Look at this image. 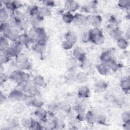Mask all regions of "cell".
Instances as JSON below:
<instances>
[{
    "mask_svg": "<svg viewBox=\"0 0 130 130\" xmlns=\"http://www.w3.org/2000/svg\"><path fill=\"white\" fill-rule=\"evenodd\" d=\"M28 35L30 42L35 43L37 42H40L46 43L47 36L44 29L42 27L32 26L29 30Z\"/></svg>",
    "mask_w": 130,
    "mask_h": 130,
    "instance_id": "1",
    "label": "cell"
},
{
    "mask_svg": "<svg viewBox=\"0 0 130 130\" xmlns=\"http://www.w3.org/2000/svg\"><path fill=\"white\" fill-rule=\"evenodd\" d=\"M16 66L21 70H29L31 68V64L28 57L23 53H20L15 57Z\"/></svg>",
    "mask_w": 130,
    "mask_h": 130,
    "instance_id": "2",
    "label": "cell"
},
{
    "mask_svg": "<svg viewBox=\"0 0 130 130\" xmlns=\"http://www.w3.org/2000/svg\"><path fill=\"white\" fill-rule=\"evenodd\" d=\"M90 35V41L96 45H102L104 41L105 38L103 32L98 28H93L89 30Z\"/></svg>",
    "mask_w": 130,
    "mask_h": 130,
    "instance_id": "3",
    "label": "cell"
},
{
    "mask_svg": "<svg viewBox=\"0 0 130 130\" xmlns=\"http://www.w3.org/2000/svg\"><path fill=\"white\" fill-rule=\"evenodd\" d=\"M10 79L17 84L22 81H30V76L27 73L21 70L14 71L10 75Z\"/></svg>",
    "mask_w": 130,
    "mask_h": 130,
    "instance_id": "4",
    "label": "cell"
},
{
    "mask_svg": "<svg viewBox=\"0 0 130 130\" xmlns=\"http://www.w3.org/2000/svg\"><path fill=\"white\" fill-rule=\"evenodd\" d=\"M9 99L14 101H25L28 97L23 91L18 89L13 90L9 94Z\"/></svg>",
    "mask_w": 130,
    "mask_h": 130,
    "instance_id": "5",
    "label": "cell"
},
{
    "mask_svg": "<svg viewBox=\"0 0 130 130\" xmlns=\"http://www.w3.org/2000/svg\"><path fill=\"white\" fill-rule=\"evenodd\" d=\"M73 55L76 60L81 62H83L86 59V52L82 48L79 46L74 48L73 51Z\"/></svg>",
    "mask_w": 130,
    "mask_h": 130,
    "instance_id": "6",
    "label": "cell"
},
{
    "mask_svg": "<svg viewBox=\"0 0 130 130\" xmlns=\"http://www.w3.org/2000/svg\"><path fill=\"white\" fill-rule=\"evenodd\" d=\"M87 22L93 28H98L102 22V18L100 15L93 14L88 16Z\"/></svg>",
    "mask_w": 130,
    "mask_h": 130,
    "instance_id": "7",
    "label": "cell"
},
{
    "mask_svg": "<svg viewBox=\"0 0 130 130\" xmlns=\"http://www.w3.org/2000/svg\"><path fill=\"white\" fill-rule=\"evenodd\" d=\"M64 7L68 12L72 13L79 10L80 5L75 1H67L64 3Z\"/></svg>",
    "mask_w": 130,
    "mask_h": 130,
    "instance_id": "8",
    "label": "cell"
},
{
    "mask_svg": "<svg viewBox=\"0 0 130 130\" xmlns=\"http://www.w3.org/2000/svg\"><path fill=\"white\" fill-rule=\"evenodd\" d=\"M19 36L20 34H19L17 29L15 28H11L5 37L12 42H15L18 41Z\"/></svg>",
    "mask_w": 130,
    "mask_h": 130,
    "instance_id": "9",
    "label": "cell"
},
{
    "mask_svg": "<svg viewBox=\"0 0 130 130\" xmlns=\"http://www.w3.org/2000/svg\"><path fill=\"white\" fill-rule=\"evenodd\" d=\"M88 16H86L82 14L77 13L74 15V19L73 22H75V24L79 25H83L87 22Z\"/></svg>",
    "mask_w": 130,
    "mask_h": 130,
    "instance_id": "10",
    "label": "cell"
},
{
    "mask_svg": "<svg viewBox=\"0 0 130 130\" xmlns=\"http://www.w3.org/2000/svg\"><path fill=\"white\" fill-rule=\"evenodd\" d=\"M90 90L86 86H82L80 87L77 91L78 97L82 99L88 98L90 95Z\"/></svg>",
    "mask_w": 130,
    "mask_h": 130,
    "instance_id": "11",
    "label": "cell"
},
{
    "mask_svg": "<svg viewBox=\"0 0 130 130\" xmlns=\"http://www.w3.org/2000/svg\"><path fill=\"white\" fill-rule=\"evenodd\" d=\"M82 9L83 11L85 12L86 13H90L92 15L95 14L97 11L96 4H95L94 2H92L89 4L83 6Z\"/></svg>",
    "mask_w": 130,
    "mask_h": 130,
    "instance_id": "12",
    "label": "cell"
},
{
    "mask_svg": "<svg viewBox=\"0 0 130 130\" xmlns=\"http://www.w3.org/2000/svg\"><path fill=\"white\" fill-rule=\"evenodd\" d=\"M26 14L30 18L38 16L39 14V7L36 5H31L27 7L26 9Z\"/></svg>",
    "mask_w": 130,
    "mask_h": 130,
    "instance_id": "13",
    "label": "cell"
},
{
    "mask_svg": "<svg viewBox=\"0 0 130 130\" xmlns=\"http://www.w3.org/2000/svg\"><path fill=\"white\" fill-rule=\"evenodd\" d=\"M45 43L37 42L34 43V45L32 47V49L37 53L41 54L44 53V52L45 51Z\"/></svg>",
    "mask_w": 130,
    "mask_h": 130,
    "instance_id": "14",
    "label": "cell"
},
{
    "mask_svg": "<svg viewBox=\"0 0 130 130\" xmlns=\"http://www.w3.org/2000/svg\"><path fill=\"white\" fill-rule=\"evenodd\" d=\"M34 114L36 117L39 119H46L47 112L42 107L37 108L35 110Z\"/></svg>",
    "mask_w": 130,
    "mask_h": 130,
    "instance_id": "15",
    "label": "cell"
},
{
    "mask_svg": "<svg viewBox=\"0 0 130 130\" xmlns=\"http://www.w3.org/2000/svg\"><path fill=\"white\" fill-rule=\"evenodd\" d=\"M32 84L37 87H43L45 85V81L44 77L40 75H37L32 80Z\"/></svg>",
    "mask_w": 130,
    "mask_h": 130,
    "instance_id": "16",
    "label": "cell"
},
{
    "mask_svg": "<svg viewBox=\"0 0 130 130\" xmlns=\"http://www.w3.org/2000/svg\"><path fill=\"white\" fill-rule=\"evenodd\" d=\"M17 42L23 46H27L30 42L28 34L23 33L20 35Z\"/></svg>",
    "mask_w": 130,
    "mask_h": 130,
    "instance_id": "17",
    "label": "cell"
},
{
    "mask_svg": "<svg viewBox=\"0 0 130 130\" xmlns=\"http://www.w3.org/2000/svg\"><path fill=\"white\" fill-rule=\"evenodd\" d=\"M120 86L122 90L125 92H128L130 89V80L128 78L122 79L120 83Z\"/></svg>",
    "mask_w": 130,
    "mask_h": 130,
    "instance_id": "18",
    "label": "cell"
},
{
    "mask_svg": "<svg viewBox=\"0 0 130 130\" xmlns=\"http://www.w3.org/2000/svg\"><path fill=\"white\" fill-rule=\"evenodd\" d=\"M85 120L89 124H93L96 122V116L92 112L89 111L85 114Z\"/></svg>",
    "mask_w": 130,
    "mask_h": 130,
    "instance_id": "19",
    "label": "cell"
},
{
    "mask_svg": "<svg viewBox=\"0 0 130 130\" xmlns=\"http://www.w3.org/2000/svg\"><path fill=\"white\" fill-rule=\"evenodd\" d=\"M9 20V13L6 9L3 7H1L0 10V21L1 23H5Z\"/></svg>",
    "mask_w": 130,
    "mask_h": 130,
    "instance_id": "20",
    "label": "cell"
},
{
    "mask_svg": "<svg viewBox=\"0 0 130 130\" xmlns=\"http://www.w3.org/2000/svg\"><path fill=\"white\" fill-rule=\"evenodd\" d=\"M52 126L55 129H62L65 126V123L62 119L55 118L52 120Z\"/></svg>",
    "mask_w": 130,
    "mask_h": 130,
    "instance_id": "21",
    "label": "cell"
},
{
    "mask_svg": "<svg viewBox=\"0 0 130 130\" xmlns=\"http://www.w3.org/2000/svg\"><path fill=\"white\" fill-rule=\"evenodd\" d=\"M29 105H31V106L36 107V108H40L42 107L44 105V102L42 100L37 99L36 98H34L30 96V99L28 101Z\"/></svg>",
    "mask_w": 130,
    "mask_h": 130,
    "instance_id": "22",
    "label": "cell"
},
{
    "mask_svg": "<svg viewBox=\"0 0 130 130\" xmlns=\"http://www.w3.org/2000/svg\"><path fill=\"white\" fill-rule=\"evenodd\" d=\"M96 68L99 73L102 75H106L108 73L109 69L106 64L102 62L97 64Z\"/></svg>",
    "mask_w": 130,
    "mask_h": 130,
    "instance_id": "23",
    "label": "cell"
},
{
    "mask_svg": "<svg viewBox=\"0 0 130 130\" xmlns=\"http://www.w3.org/2000/svg\"><path fill=\"white\" fill-rule=\"evenodd\" d=\"M112 58L110 52L108 51L102 52L100 55V59L102 63L106 64Z\"/></svg>",
    "mask_w": 130,
    "mask_h": 130,
    "instance_id": "24",
    "label": "cell"
},
{
    "mask_svg": "<svg viewBox=\"0 0 130 130\" xmlns=\"http://www.w3.org/2000/svg\"><path fill=\"white\" fill-rule=\"evenodd\" d=\"M110 34L113 38L117 40L122 37V32L119 28L115 27L111 30L110 31Z\"/></svg>",
    "mask_w": 130,
    "mask_h": 130,
    "instance_id": "25",
    "label": "cell"
},
{
    "mask_svg": "<svg viewBox=\"0 0 130 130\" xmlns=\"http://www.w3.org/2000/svg\"><path fill=\"white\" fill-rule=\"evenodd\" d=\"M11 18H12L16 20L21 21L25 20V15L22 12L16 10L11 15Z\"/></svg>",
    "mask_w": 130,
    "mask_h": 130,
    "instance_id": "26",
    "label": "cell"
},
{
    "mask_svg": "<svg viewBox=\"0 0 130 130\" xmlns=\"http://www.w3.org/2000/svg\"><path fill=\"white\" fill-rule=\"evenodd\" d=\"M116 44L117 46L121 49H125L128 46V41L122 37L117 40Z\"/></svg>",
    "mask_w": 130,
    "mask_h": 130,
    "instance_id": "27",
    "label": "cell"
},
{
    "mask_svg": "<svg viewBox=\"0 0 130 130\" xmlns=\"http://www.w3.org/2000/svg\"><path fill=\"white\" fill-rule=\"evenodd\" d=\"M108 87L107 84L104 81L97 82L95 84V90L96 92H100L105 91Z\"/></svg>",
    "mask_w": 130,
    "mask_h": 130,
    "instance_id": "28",
    "label": "cell"
},
{
    "mask_svg": "<svg viewBox=\"0 0 130 130\" xmlns=\"http://www.w3.org/2000/svg\"><path fill=\"white\" fill-rule=\"evenodd\" d=\"M62 18L63 21L65 23L69 24L73 22L74 19V15L72 14V13L67 11L63 14Z\"/></svg>",
    "mask_w": 130,
    "mask_h": 130,
    "instance_id": "29",
    "label": "cell"
},
{
    "mask_svg": "<svg viewBox=\"0 0 130 130\" xmlns=\"http://www.w3.org/2000/svg\"><path fill=\"white\" fill-rule=\"evenodd\" d=\"M43 19L44 17L39 15L30 18V23L33 25V26H39V25L43 21Z\"/></svg>",
    "mask_w": 130,
    "mask_h": 130,
    "instance_id": "30",
    "label": "cell"
},
{
    "mask_svg": "<svg viewBox=\"0 0 130 130\" xmlns=\"http://www.w3.org/2000/svg\"><path fill=\"white\" fill-rule=\"evenodd\" d=\"M27 92L29 93V96L34 98H36L37 96L40 95L41 94V92L38 88V87L34 85L29 89Z\"/></svg>",
    "mask_w": 130,
    "mask_h": 130,
    "instance_id": "31",
    "label": "cell"
},
{
    "mask_svg": "<svg viewBox=\"0 0 130 130\" xmlns=\"http://www.w3.org/2000/svg\"><path fill=\"white\" fill-rule=\"evenodd\" d=\"M0 52H1V55H0L1 63L2 64L7 63L10 61L11 57L6 53L5 50H0Z\"/></svg>",
    "mask_w": 130,
    "mask_h": 130,
    "instance_id": "32",
    "label": "cell"
},
{
    "mask_svg": "<svg viewBox=\"0 0 130 130\" xmlns=\"http://www.w3.org/2000/svg\"><path fill=\"white\" fill-rule=\"evenodd\" d=\"M34 121L31 118L25 117L21 120V124L23 127L30 129Z\"/></svg>",
    "mask_w": 130,
    "mask_h": 130,
    "instance_id": "33",
    "label": "cell"
},
{
    "mask_svg": "<svg viewBox=\"0 0 130 130\" xmlns=\"http://www.w3.org/2000/svg\"><path fill=\"white\" fill-rule=\"evenodd\" d=\"M65 40L69 41L75 44L77 41V37L75 32L73 31H69L65 35Z\"/></svg>",
    "mask_w": 130,
    "mask_h": 130,
    "instance_id": "34",
    "label": "cell"
},
{
    "mask_svg": "<svg viewBox=\"0 0 130 130\" xmlns=\"http://www.w3.org/2000/svg\"><path fill=\"white\" fill-rule=\"evenodd\" d=\"M39 14L41 16L44 17L49 16L51 15V11L49 8L45 6L39 8Z\"/></svg>",
    "mask_w": 130,
    "mask_h": 130,
    "instance_id": "35",
    "label": "cell"
},
{
    "mask_svg": "<svg viewBox=\"0 0 130 130\" xmlns=\"http://www.w3.org/2000/svg\"><path fill=\"white\" fill-rule=\"evenodd\" d=\"M8 39L4 36H2L0 39V50H4L8 48L10 44L8 41Z\"/></svg>",
    "mask_w": 130,
    "mask_h": 130,
    "instance_id": "36",
    "label": "cell"
},
{
    "mask_svg": "<svg viewBox=\"0 0 130 130\" xmlns=\"http://www.w3.org/2000/svg\"><path fill=\"white\" fill-rule=\"evenodd\" d=\"M87 75L83 72H80L78 74H76L75 79L80 83H83L85 82L87 80Z\"/></svg>",
    "mask_w": 130,
    "mask_h": 130,
    "instance_id": "37",
    "label": "cell"
},
{
    "mask_svg": "<svg viewBox=\"0 0 130 130\" xmlns=\"http://www.w3.org/2000/svg\"><path fill=\"white\" fill-rule=\"evenodd\" d=\"M118 6L121 9L129 10L130 8V1H119L118 2Z\"/></svg>",
    "mask_w": 130,
    "mask_h": 130,
    "instance_id": "38",
    "label": "cell"
},
{
    "mask_svg": "<svg viewBox=\"0 0 130 130\" xmlns=\"http://www.w3.org/2000/svg\"><path fill=\"white\" fill-rule=\"evenodd\" d=\"M14 111L17 113H21L23 112L25 110V106L21 103H18L14 105Z\"/></svg>",
    "mask_w": 130,
    "mask_h": 130,
    "instance_id": "39",
    "label": "cell"
},
{
    "mask_svg": "<svg viewBox=\"0 0 130 130\" xmlns=\"http://www.w3.org/2000/svg\"><path fill=\"white\" fill-rule=\"evenodd\" d=\"M121 118L124 123L130 122V113L129 111H124L121 115Z\"/></svg>",
    "mask_w": 130,
    "mask_h": 130,
    "instance_id": "40",
    "label": "cell"
},
{
    "mask_svg": "<svg viewBox=\"0 0 130 130\" xmlns=\"http://www.w3.org/2000/svg\"><path fill=\"white\" fill-rule=\"evenodd\" d=\"M74 45V44L72 42L69 41H68L67 40H65L62 42L61 46L65 50H69L73 48Z\"/></svg>",
    "mask_w": 130,
    "mask_h": 130,
    "instance_id": "41",
    "label": "cell"
},
{
    "mask_svg": "<svg viewBox=\"0 0 130 130\" xmlns=\"http://www.w3.org/2000/svg\"><path fill=\"white\" fill-rule=\"evenodd\" d=\"M96 122L100 124H105L106 122V118L103 115H99L96 116Z\"/></svg>",
    "mask_w": 130,
    "mask_h": 130,
    "instance_id": "42",
    "label": "cell"
},
{
    "mask_svg": "<svg viewBox=\"0 0 130 130\" xmlns=\"http://www.w3.org/2000/svg\"><path fill=\"white\" fill-rule=\"evenodd\" d=\"M82 41L84 43L90 42V35L89 31L85 32L82 36Z\"/></svg>",
    "mask_w": 130,
    "mask_h": 130,
    "instance_id": "43",
    "label": "cell"
},
{
    "mask_svg": "<svg viewBox=\"0 0 130 130\" xmlns=\"http://www.w3.org/2000/svg\"><path fill=\"white\" fill-rule=\"evenodd\" d=\"M12 3L15 11L18 10V9L20 8L22 6V4L19 1H12Z\"/></svg>",
    "mask_w": 130,
    "mask_h": 130,
    "instance_id": "44",
    "label": "cell"
},
{
    "mask_svg": "<svg viewBox=\"0 0 130 130\" xmlns=\"http://www.w3.org/2000/svg\"><path fill=\"white\" fill-rule=\"evenodd\" d=\"M61 109L65 112H70L71 110V107L69 104H64L62 105L61 106Z\"/></svg>",
    "mask_w": 130,
    "mask_h": 130,
    "instance_id": "45",
    "label": "cell"
},
{
    "mask_svg": "<svg viewBox=\"0 0 130 130\" xmlns=\"http://www.w3.org/2000/svg\"><path fill=\"white\" fill-rule=\"evenodd\" d=\"M43 4L45 6L47 7L48 8L53 7L55 5L54 2L52 1H43Z\"/></svg>",
    "mask_w": 130,
    "mask_h": 130,
    "instance_id": "46",
    "label": "cell"
},
{
    "mask_svg": "<svg viewBox=\"0 0 130 130\" xmlns=\"http://www.w3.org/2000/svg\"><path fill=\"white\" fill-rule=\"evenodd\" d=\"M77 119L80 121H82L85 120V114L83 113H78L77 115Z\"/></svg>",
    "mask_w": 130,
    "mask_h": 130,
    "instance_id": "47",
    "label": "cell"
},
{
    "mask_svg": "<svg viewBox=\"0 0 130 130\" xmlns=\"http://www.w3.org/2000/svg\"><path fill=\"white\" fill-rule=\"evenodd\" d=\"M7 80V76L3 73H1V76H0V81L1 84H2L3 83H4Z\"/></svg>",
    "mask_w": 130,
    "mask_h": 130,
    "instance_id": "48",
    "label": "cell"
},
{
    "mask_svg": "<svg viewBox=\"0 0 130 130\" xmlns=\"http://www.w3.org/2000/svg\"><path fill=\"white\" fill-rule=\"evenodd\" d=\"M0 100H1V103L3 104V103H4L6 100V96L3 94V93L1 92V96H0Z\"/></svg>",
    "mask_w": 130,
    "mask_h": 130,
    "instance_id": "49",
    "label": "cell"
},
{
    "mask_svg": "<svg viewBox=\"0 0 130 130\" xmlns=\"http://www.w3.org/2000/svg\"><path fill=\"white\" fill-rule=\"evenodd\" d=\"M123 126V128L125 129L129 130L130 129V124H129V123H124Z\"/></svg>",
    "mask_w": 130,
    "mask_h": 130,
    "instance_id": "50",
    "label": "cell"
},
{
    "mask_svg": "<svg viewBox=\"0 0 130 130\" xmlns=\"http://www.w3.org/2000/svg\"><path fill=\"white\" fill-rule=\"evenodd\" d=\"M109 21H110V22H111V23H115L116 22V19H115L113 16L111 17V18H110Z\"/></svg>",
    "mask_w": 130,
    "mask_h": 130,
    "instance_id": "51",
    "label": "cell"
}]
</instances>
